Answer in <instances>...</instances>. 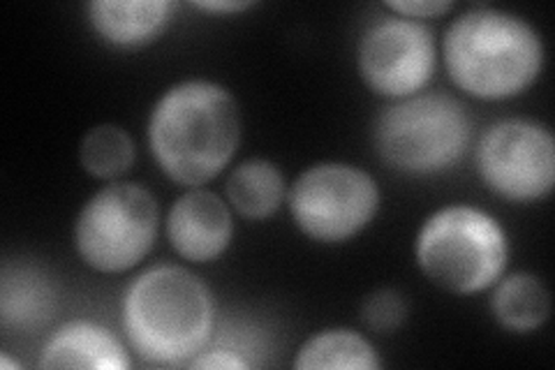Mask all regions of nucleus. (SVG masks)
<instances>
[{"label":"nucleus","instance_id":"f257e3e1","mask_svg":"<svg viewBox=\"0 0 555 370\" xmlns=\"http://www.w3.org/2000/svg\"><path fill=\"white\" fill-rule=\"evenodd\" d=\"M149 149L169 181L199 188L232 163L241 112L222 84L185 79L169 86L149 116Z\"/></svg>","mask_w":555,"mask_h":370},{"label":"nucleus","instance_id":"f03ea898","mask_svg":"<svg viewBox=\"0 0 555 370\" xmlns=\"http://www.w3.org/2000/svg\"><path fill=\"white\" fill-rule=\"evenodd\" d=\"M444 67L459 91L486 102L512 100L540 79L546 49L540 30L505 10L473 8L449 24Z\"/></svg>","mask_w":555,"mask_h":370},{"label":"nucleus","instance_id":"7ed1b4c3","mask_svg":"<svg viewBox=\"0 0 555 370\" xmlns=\"http://www.w3.org/2000/svg\"><path fill=\"white\" fill-rule=\"evenodd\" d=\"M120 317L139 357L158 366H181L211 343L216 298L193 271L158 264L132 280Z\"/></svg>","mask_w":555,"mask_h":370},{"label":"nucleus","instance_id":"20e7f679","mask_svg":"<svg viewBox=\"0 0 555 370\" xmlns=\"http://www.w3.org/2000/svg\"><path fill=\"white\" fill-rule=\"evenodd\" d=\"M414 257L433 285L459 296L491 290L505 276L509 239L505 227L470 204H449L430 214L414 241Z\"/></svg>","mask_w":555,"mask_h":370},{"label":"nucleus","instance_id":"39448f33","mask_svg":"<svg viewBox=\"0 0 555 370\" xmlns=\"http://www.w3.org/2000/svg\"><path fill=\"white\" fill-rule=\"evenodd\" d=\"M473 139L463 104L444 93H416L379 112L373 144L389 167L412 176L442 174L461 163Z\"/></svg>","mask_w":555,"mask_h":370},{"label":"nucleus","instance_id":"423d86ee","mask_svg":"<svg viewBox=\"0 0 555 370\" xmlns=\"http://www.w3.org/2000/svg\"><path fill=\"white\" fill-rule=\"evenodd\" d=\"M160 227V206L139 183L112 181L86 202L75 220V248L86 267L126 273L151 253Z\"/></svg>","mask_w":555,"mask_h":370},{"label":"nucleus","instance_id":"0eeeda50","mask_svg":"<svg viewBox=\"0 0 555 370\" xmlns=\"http://www.w3.org/2000/svg\"><path fill=\"white\" fill-rule=\"evenodd\" d=\"M382 204L379 186L357 165L318 163L287 188L289 216L310 241L336 245L371 227Z\"/></svg>","mask_w":555,"mask_h":370},{"label":"nucleus","instance_id":"6e6552de","mask_svg":"<svg viewBox=\"0 0 555 370\" xmlns=\"http://www.w3.org/2000/svg\"><path fill=\"white\" fill-rule=\"evenodd\" d=\"M475 163L493 195L514 204L540 202L555 186V139L537 120H498L479 139Z\"/></svg>","mask_w":555,"mask_h":370},{"label":"nucleus","instance_id":"1a4fd4ad","mask_svg":"<svg viewBox=\"0 0 555 370\" xmlns=\"http://www.w3.org/2000/svg\"><path fill=\"white\" fill-rule=\"evenodd\" d=\"M436 38L430 28L396 14L371 24L357 47L363 84L393 102L422 93L436 75Z\"/></svg>","mask_w":555,"mask_h":370},{"label":"nucleus","instance_id":"9d476101","mask_svg":"<svg viewBox=\"0 0 555 370\" xmlns=\"http://www.w3.org/2000/svg\"><path fill=\"white\" fill-rule=\"evenodd\" d=\"M167 239L173 253L188 261H214L234 239L232 206L211 190L190 188L169 208Z\"/></svg>","mask_w":555,"mask_h":370},{"label":"nucleus","instance_id":"9b49d317","mask_svg":"<svg viewBox=\"0 0 555 370\" xmlns=\"http://www.w3.org/2000/svg\"><path fill=\"white\" fill-rule=\"evenodd\" d=\"M89 24L102 42L116 49H142L167 30L171 0H93L86 5Z\"/></svg>","mask_w":555,"mask_h":370},{"label":"nucleus","instance_id":"f8f14e48","mask_svg":"<svg viewBox=\"0 0 555 370\" xmlns=\"http://www.w3.org/2000/svg\"><path fill=\"white\" fill-rule=\"evenodd\" d=\"M40 368H91V370H126L130 357L107 327L91 320H73L51 333L42 347Z\"/></svg>","mask_w":555,"mask_h":370},{"label":"nucleus","instance_id":"ddd939ff","mask_svg":"<svg viewBox=\"0 0 555 370\" xmlns=\"http://www.w3.org/2000/svg\"><path fill=\"white\" fill-rule=\"evenodd\" d=\"M56 310L59 288L54 278L35 264H5L0 278V320L5 329H40Z\"/></svg>","mask_w":555,"mask_h":370},{"label":"nucleus","instance_id":"4468645a","mask_svg":"<svg viewBox=\"0 0 555 370\" xmlns=\"http://www.w3.org/2000/svg\"><path fill=\"white\" fill-rule=\"evenodd\" d=\"M224 195L241 218L267 220L287 200L285 176L267 157H250L230 171L224 181Z\"/></svg>","mask_w":555,"mask_h":370},{"label":"nucleus","instance_id":"2eb2a0df","mask_svg":"<svg viewBox=\"0 0 555 370\" xmlns=\"http://www.w3.org/2000/svg\"><path fill=\"white\" fill-rule=\"evenodd\" d=\"M491 312L502 329L514 333L537 331L551 315L548 288L542 278L528 271L502 276L493 285Z\"/></svg>","mask_w":555,"mask_h":370},{"label":"nucleus","instance_id":"dca6fc26","mask_svg":"<svg viewBox=\"0 0 555 370\" xmlns=\"http://www.w3.org/2000/svg\"><path fill=\"white\" fill-rule=\"evenodd\" d=\"M294 368L299 370H379L382 361L377 357L371 341L361 336L352 329H324L312 333V336L301 345Z\"/></svg>","mask_w":555,"mask_h":370},{"label":"nucleus","instance_id":"f3484780","mask_svg":"<svg viewBox=\"0 0 555 370\" xmlns=\"http://www.w3.org/2000/svg\"><path fill=\"white\" fill-rule=\"evenodd\" d=\"M79 163L93 179L114 181L132 167L134 144L124 128L114 126V123H102V126H95L83 135L79 144Z\"/></svg>","mask_w":555,"mask_h":370},{"label":"nucleus","instance_id":"a211bd4d","mask_svg":"<svg viewBox=\"0 0 555 370\" xmlns=\"http://www.w3.org/2000/svg\"><path fill=\"white\" fill-rule=\"evenodd\" d=\"M408 298L393 288L377 290L361 306V320L375 333H393L408 320Z\"/></svg>","mask_w":555,"mask_h":370},{"label":"nucleus","instance_id":"6ab92c4d","mask_svg":"<svg viewBox=\"0 0 555 370\" xmlns=\"http://www.w3.org/2000/svg\"><path fill=\"white\" fill-rule=\"evenodd\" d=\"M385 8L403 20L422 22V20H438V16L449 14L456 5L451 0H387Z\"/></svg>","mask_w":555,"mask_h":370},{"label":"nucleus","instance_id":"aec40b11","mask_svg":"<svg viewBox=\"0 0 555 370\" xmlns=\"http://www.w3.org/2000/svg\"><path fill=\"white\" fill-rule=\"evenodd\" d=\"M188 366H193L197 370H246L253 368V363L241 355L236 349H204L202 355H197Z\"/></svg>","mask_w":555,"mask_h":370},{"label":"nucleus","instance_id":"412c9836","mask_svg":"<svg viewBox=\"0 0 555 370\" xmlns=\"http://www.w3.org/2000/svg\"><path fill=\"white\" fill-rule=\"evenodd\" d=\"M255 3L250 0H202V3H193V8L204 12H218V14H230V12H243L250 10Z\"/></svg>","mask_w":555,"mask_h":370}]
</instances>
